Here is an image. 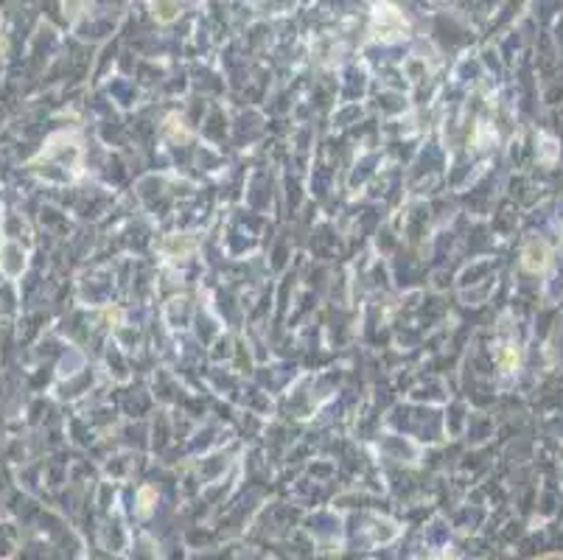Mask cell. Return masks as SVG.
Listing matches in <instances>:
<instances>
[{"instance_id": "cell-1", "label": "cell", "mask_w": 563, "mask_h": 560, "mask_svg": "<svg viewBox=\"0 0 563 560\" xmlns=\"http://www.w3.org/2000/svg\"><path fill=\"white\" fill-rule=\"evenodd\" d=\"M547 258H550V250H547V244H538V241H533L527 250H524V267L527 269H544L547 267Z\"/></svg>"}]
</instances>
